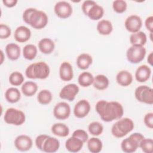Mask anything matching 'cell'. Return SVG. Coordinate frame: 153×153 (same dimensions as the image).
<instances>
[{
    "label": "cell",
    "mask_w": 153,
    "mask_h": 153,
    "mask_svg": "<svg viewBox=\"0 0 153 153\" xmlns=\"http://www.w3.org/2000/svg\"><path fill=\"white\" fill-rule=\"evenodd\" d=\"M59 147V140L56 137L48 136L44 143L42 151L47 153H53L57 151Z\"/></svg>",
    "instance_id": "20"
},
{
    "label": "cell",
    "mask_w": 153,
    "mask_h": 153,
    "mask_svg": "<svg viewBox=\"0 0 153 153\" xmlns=\"http://www.w3.org/2000/svg\"><path fill=\"white\" fill-rule=\"evenodd\" d=\"M38 87L36 82L29 81L24 82L21 87V90L22 93L27 96V97H31L36 94L37 92Z\"/></svg>",
    "instance_id": "26"
},
{
    "label": "cell",
    "mask_w": 153,
    "mask_h": 153,
    "mask_svg": "<svg viewBox=\"0 0 153 153\" xmlns=\"http://www.w3.org/2000/svg\"><path fill=\"white\" fill-rule=\"evenodd\" d=\"M17 2H18L17 0H3L2 1L3 4L8 8H12L15 7L17 4Z\"/></svg>",
    "instance_id": "46"
},
{
    "label": "cell",
    "mask_w": 153,
    "mask_h": 153,
    "mask_svg": "<svg viewBox=\"0 0 153 153\" xmlns=\"http://www.w3.org/2000/svg\"><path fill=\"white\" fill-rule=\"evenodd\" d=\"M129 136H130L131 138H133L134 140H136L139 144L140 143V142H141V140L145 138L144 136L140 133H137V132H135L132 133L131 134H130Z\"/></svg>",
    "instance_id": "45"
},
{
    "label": "cell",
    "mask_w": 153,
    "mask_h": 153,
    "mask_svg": "<svg viewBox=\"0 0 153 153\" xmlns=\"http://www.w3.org/2000/svg\"><path fill=\"white\" fill-rule=\"evenodd\" d=\"M22 53L23 56L25 59L28 60H32L36 57L37 55L38 49L36 45L32 44H29L23 47Z\"/></svg>",
    "instance_id": "33"
},
{
    "label": "cell",
    "mask_w": 153,
    "mask_h": 153,
    "mask_svg": "<svg viewBox=\"0 0 153 153\" xmlns=\"http://www.w3.org/2000/svg\"><path fill=\"white\" fill-rule=\"evenodd\" d=\"M5 53L7 57L11 60L19 59L21 54L20 47L15 43H9L5 47Z\"/></svg>",
    "instance_id": "22"
},
{
    "label": "cell",
    "mask_w": 153,
    "mask_h": 153,
    "mask_svg": "<svg viewBox=\"0 0 153 153\" xmlns=\"http://www.w3.org/2000/svg\"><path fill=\"white\" fill-rule=\"evenodd\" d=\"M151 75V68L146 65L139 66L135 72V78L139 82H145L148 81Z\"/></svg>",
    "instance_id": "16"
},
{
    "label": "cell",
    "mask_w": 153,
    "mask_h": 153,
    "mask_svg": "<svg viewBox=\"0 0 153 153\" xmlns=\"http://www.w3.org/2000/svg\"><path fill=\"white\" fill-rule=\"evenodd\" d=\"M124 26L127 30L132 33L140 31L142 26V20L137 15L133 14L128 16L125 20Z\"/></svg>",
    "instance_id": "11"
},
{
    "label": "cell",
    "mask_w": 153,
    "mask_h": 153,
    "mask_svg": "<svg viewBox=\"0 0 153 153\" xmlns=\"http://www.w3.org/2000/svg\"><path fill=\"white\" fill-rule=\"evenodd\" d=\"M96 3L95 1H91V0H87L83 2L82 5H81V9L83 12V13L87 16L88 11L91 8L93 5H94Z\"/></svg>",
    "instance_id": "42"
},
{
    "label": "cell",
    "mask_w": 153,
    "mask_h": 153,
    "mask_svg": "<svg viewBox=\"0 0 153 153\" xmlns=\"http://www.w3.org/2000/svg\"><path fill=\"white\" fill-rule=\"evenodd\" d=\"M129 39L131 45L143 47V45L146 43L147 37L146 35L143 32L139 31L136 33H131Z\"/></svg>",
    "instance_id": "23"
},
{
    "label": "cell",
    "mask_w": 153,
    "mask_h": 153,
    "mask_svg": "<svg viewBox=\"0 0 153 153\" xmlns=\"http://www.w3.org/2000/svg\"><path fill=\"white\" fill-rule=\"evenodd\" d=\"M94 76L89 72H83L79 74L78 78L79 84L82 87H87L93 84Z\"/></svg>",
    "instance_id": "32"
},
{
    "label": "cell",
    "mask_w": 153,
    "mask_h": 153,
    "mask_svg": "<svg viewBox=\"0 0 153 153\" xmlns=\"http://www.w3.org/2000/svg\"><path fill=\"white\" fill-rule=\"evenodd\" d=\"M59 76L63 81H69L74 77V71L71 64L68 62H63L59 68Z\"/></svg>",
    "instance_id": "15"
},
{
    "label": "cell",
    "mask_w": 153,
    "mask_h": 153,
    "mask_svg": "<svg viewBox=\"0 0 153 153\" xmlns=\"http://www.w3.org/2000/svg\"><path fill=\"white\" fill-rule=\"evenodd\" d=\"M51 130L53 134L59 137H66L69 133L68 126L61 123L54 124L51 126Z\"/></svg>",
    "instance_id": "29"
},
{
    "label": "cell",
    "mask_w": 153,
    "mask_h": 153,
    "mask_svg": "<svg viewBox=\"0 0 153 153\" xmlns=\"http://www.w3.org/2000/svg\"><path fill=\"white\" fill-rule=\"evenodd\" d=\"M146 53V50L144 47L131 45L126 51V57L130 63L137 64L145 59Z\"/></svg>",
    "instance_id": "6"
},
{
    "label": "cell",
    "mask_w": 153,
    "mask_h": 153,
    "mask_svg": "<svg viewBox=\"0 0 153 153\" xmlns=\"http://www.w3.org/2000/svg\"><path fill=\"white\" fill-rule=\"evenodd\" d=\"M11 33V30L10 27L7 25H0V38L2 39L8 38Z\"/></svg>",
    "instance_id": "39"
},
{
    "label": "cell",
    "mask_w": 153,
    "mask_h": 153,
    "mask_svg": "<svg viewBox=\"0 0 153 153\" xmlns=\"http://www.w3.org/2000/svg\"><path fill=\"white\" fill-rule=\"evenodd\" d=\"M16 148L22 152L30 150L32 146L33 142L30 137L25 134H21L17 136L14 140Z\"/></svg>",
    "instance_id": "13"
},
{
    "label": "cell",
    "mask_w": 153,
    "mask_h": 153,
    "mask_svg": "<svg viewBox=\"0 0 153 153\" xmlns=\"http://www.w3.org/2000/svg\"><path fill=\"white\" fill-rule=\"evenodd\" d=\"M54 11L58 17L65 19L71 16L73 9L71 4L67 1H62L56 3L54 7Z\"/></svg>",
    "instance_id": "8"
},
{
    "label": "cell",
    "mask_w": 153,
    "mask_h": 153,
    "mask_svg": "<svg viewBox=\"0 0 153 153\" xmlns=\"http://www.w3.org/2000/svg\"><path fill=\"white\" fill-rule=\"evenodd\" d=\"M71 107L69 105L65 102L57 103L53 109L54 117L59 120H65L69 118L71 115Z\"/></svg>",
    "instance_id": "10"
},
{
    "label": "cell",
    "mask_w": 153,
    "mask_h": 153,
    "mask_svg": "<svg viewBox=\"0 0 153 153\" xmlns=\"http://www.w3.org/2000/svg\"><path fill=\"white\" fill-rule=\"evenodd\" d=\"M79 91V87L74 83L65 85L59 93V97L63 99L72 102L74 100Z\"/></svg>",
    "instance_id": "9"
},
{
    "label": "cell",
    "mask_w": 153,
    "mask_h": 153,
    "mask_svg": "<svg viewBox=\"0 0 153 153\" xmlns=\"http://www.w3.org/2000/svg\"><path fill=\"white\" fill-rule=\"evenodd\" d=\"M134 127L133 121L129 118H121L113 124L111 128L112 135L117 138H121L131 132Z\"/></svg>",
    "instance_id": "4"
},
{
    "label": "cell",
    "mask_w": 153,
    "mask_h": 153,
    "mask_svg": "<svg viewBox=\"0 0 153 153\" xmlns=\"http://www.w3.org/2000/svg\"><path fill=\"white\" fill-rule=\"evenodd\" d=\"M134 96L140 102L148 105L153 104V89L147 85H140L134 91Z\"/></svg>",
    "instance_id": "7"
},
{
    "label": "cell",
    "mask_w": 153,
    "mask_h": 153,
    "mask_svg": "<svg viewBox=\"0 0 153 153\" xmlns=\"http://www.w3.org/2000/svg\"><path fill=\"white\" fill-rule=\"evenodd\" d=\"M139 144L130 136L123 139L121 143V148L126 153H132L135 152L139 148Z\"/></svg>",
    "instance_id": "21"
},
{
    "label": "cell",
    "mask_w": 153,
    "mask_h": 153,
    "mask_svg": "<svg viewBox=\"0 0 153 153\" xmlns=\"http://www.w3.org/2000/svg\"><path fill=\"white\" fill-rule=\"evenodd\" d=\"M109 84V81L108 77L103 74L97 75L94 78L93 85L95 88L99 90L106 89Z\"/></svg>",
    "instance_id": "28"
},
{
    "label": "cell",
    "mask_w": 153,
    "mask_h": 153,
    "mask_svg": "<svg viewBox=\"0 0 153 153\" xmlns=\"http://www.w3.org/2000/svg\"><path fill=\"white\" fill-rule=\"evenodd\" d=\"M72 136L79 139L84 143L86 142L88 139V135L87 133L82 129H77L75 130L73 132Z\"/></svg>",
    "instance_id": "40"
},
{
    "label": "cell",
    "mask_w": 153,
    "mask_h": 153,
    "mask_svg": "<svg viewBox=\"0 0 153 153\" xmlns=\"http://www.w3.org/2000/svg\"><path fill=\"white\" fill-rule=\"evenodd\" d=\"M139 147L145 153H152L153 140L151 138H143L140 142Z\"/></svg>",
    "instance_id": "37"
},
{
    "label": "cell",
    "mask_w": 153,
    "mask_h": 153,
    "mask_svg": "<svg viewBox=\"0 0 153 153\" xmlns=\"http://www.w3.org/2000/svg\"><path fill=\"white\" fill-rule=\"evenodd\" d=\"M145 25L146 28L151 33L153 32V16H150L148 17L145 21Z\"/></svg>",
    "instance_id": "44"
},
{
    "label": "cell",
    "mask_w": 153,
    "mask_h": 153,
    "mask_svg": "<svg viewBox=\"0 0 153 153\" xmlns=\"http://www.w3.org/2000/svg\"><path fill=\"white\" fill-rule=\"evenodd\" d=\"M96 29L100 35H108L112 32L113 26L109 20L103 19L97 23Z\"/></svg>",
    "instance_id": "24"
},
{
    "label": "cell",
    "mask_w": 153,
    "mask_h": 153,
    "mask_svg": "<svg viewBox=\"0 0 153 153\" xmlns=\"http://www.w3.org/2000/svg\"><path fill=\"white\" fill-rule=\"evenodd\" d=\"M76 65L80 69H87L93 63L92 57L87 53L79 54L76 59Z\"/></svg>",
    "instance_id": "25"
},
{
    "label": "cell",
    "mask_w": 153,
    "mask_h": 153,
    "mask_svg": "<svg viewBox=\"0 0 153 153\" xmlns=\"http://www.w3.org/2000/svg\"><path fill=\"white\" fill-rule=\"evenodd\" d=\"M84 142L79 139L71 136L68 138L65 142L66 149L71 152H78L81 150Z\"/></svg>",
    "instance_id": "17"
},
{
    "label": "cell",
    "mask_w": 153,
    "mask_h": 153,
    "mask_svg": "<svg viewBox=\"0 0 153 153\" xmlns=\"http://www.w3.org/2000/svg\"><path fill=\"white\" fill-rule=\"evenodd\" d=\"M1 64H2L3 61H4V52H3V51L2 50H1Z\"/></svg>",
    "instance_id": "48"
},
{
    "label": "cell",
    "mask_w": 153,
    "mask_h": 153,
    "mask_svg": "<svg viewBox=\"0 0 153 153\" xmlns=\"http://www.w3.org/2000/svg\"><path fill=\"white\" fill-rule=\"evenodd\" d=\"M87 148L91 153H99L103 148L102 140L96 137H93L87 140Z\"/></svg>",
    "instance_id": "31"
},
{
    "label": "cell",
    "mask_w": 153,
    "mask_h": 153,
    "mask_svg": "<svg viewBox=\"0 0 153 153\" xmlns=\"http://www.w3.org/2000/svg\"><path fill=\"white\" fill-rule=\"evenodd\" d=\"M147 61H148V63L151 66L152 65V63H153V52H151L148 54V58H147Z\"/></svg>",
    "instance_id": "47"
},
{
    "label": "cell",
    "mask_w": 153,
    "mask_h": 153,
    "mask_svg": "<svg viewBox=\"0 0 153 153\" xmlns=\"http://www.w3.org/2000/svg\"><path fill=\"white\" fill-rule=\"evenodd\" d=\"M143 121L145 126L150 129L153 128V113L148 112L145 114L143 118Z\"/></svg>",
    "instance_id": "43"
},
{
    "label": "cell",
    "mask_w": 153,
    "mask_h": 153,
    "mask_svg": "<svg viewBox=\"0 0 153 153\" xmlns=\"http://www.w3.org/2000/svg\"><path fill=\"white\" fill-rule=\"evenodd\" d=\"M49 136L47 135V134H39L38 135L36 139H35V145L36 146V148L42 151L43 150V145L45 141V140L47 139V138Z\"/></svg>",
    "instance_id": "41"
},
{
    "label": "cell",
    "mask_w": 153,
    "mask_h": 153,
    "mask_svg": "<svg viewBox=\"0 0 153 153\" xmlns=\"http://www.w3.org/2000/svg\"><path fill=\"white\" fill-rule=\"evenodd\" d=\"M88 130L91 135L94 136H98L103 133V126L98 121H93L89 124L88 126Z\"/></svg>",
    "instance_id": "36"
},
{
    "label": "cell",
    "mask_w": 153,
    "mask_h": 153,
    "mask_svg": "<svg viewBox=\"0 0 153 153\" xmlns=\"http://www.w3.org/2000/svg\"><path fill=\"white\" fill-rule=\"evenodd\" d=\"M31 36V31L30 29L25 26H20L17 27L14 33L15 40L20 43L27 42Z\"/></svg>",
    "instance_id": "14"
},
{
    "label": "cell",
    "mask_w": 153,
    "mask_h": 153,
    "mask_svg": "<svg viewBox=\"0 0 153 153\" xmlns=\"http://www.w3.org/2000/svg\"><path fill=\"white\" fill-rule=\"evenodd\" d=\"M4 120L7 124L18 126L22 125L25 122L26 116L22 111L10 108L5 111Z\"/></svg>",
    "instance_id": "5"
},
{
    "label": "cell",
    "mask_w": 153,
    "mask_h": 153,
    "mask_svg": "<svg viewBox=\"0 0 153 153\" xmlns=\"http://www.w3.org/2000/svg\"><path fill=\"white\" fill-rule=\"evenodd\" d=\"M23 21L35 29L44 28L48 24V17L47 14L34 8H28L23 13Z\"/></svg>",
    "instance_id": "2"
},
{
    "label": "cell",
    "mask_w": 153,
    "mask_h": 153,
    "mask_svg": "<svg viewBox=\"0 0 153 153\" xmlns=\"http://www.w3.org/2000/svg\"><path fill=\"white\" fill-rule=\"evenodd\" d=\"M132 74L127 70H122L118 72L116 75L117 82L123 87L130 85L133 82Z\"/></svg>",
    "instance_id": "18"
},
{
    "label": "cell",
    "mask_w": 153,
    "mask_h": 153,
    "mask_svg": "<svg viewBox=\"0 0 153 153\" xmlns=\"http://www.w3.org/2000/svg\"><path fill=\"white\" fill-rule=\"evenodd\" d=\"M104 14L103 8L97 4L91 7L87 13V16L92 20H99L101 19Z\"/></svg>",
    "instance_id": "30"
},
{
    "label": "cell",
    "mask_w": 153,
    "mask_h": 153,
    "mask_svg": "<svg viewBox=\"0 0 153 153\" xmlns=\"http://www.w3.org/2000/svg\"><path fill=\"white\" fill-rule=\"evenodd\" d=\"M91 106L89 102L85 99L79 100L74 108V114L78 118H82L86 117L90 112Z\"/></svg>",
    "instance_id": "12"
},
{
    "label": "cell",
    "mask_w": 153,
    "mask_h": 153,
    "mask_svg": "<svg viewBox=\"0 0 153 153\" xmlns=\"http://www.w3.org/2000/svg\"><path fill=\"white\" fill-rule=\"evenodd\" d=\"M53 99V94L51 92L48 90H41L37 96L38 102L43 105L49 104Z\"/></svg>",
    "instance_id": "34"
},
{
    "label": "cell",
    "mask_w": 153,
    "mask_h": 153,
    "mask_svg": "<svg viewBox=\"0 0 153 153\" xmlns=\"http://www.w3.org/2000/svg\"><path fill=\"white\" fill-rule=\"evenodd\" d=\"M112 8L115 12L121 14L125 12L127 8V4L124 0H115L112 2Z\"/></svg>",
    "instance_id": "38"
},
{
    "label": "cell",
    "mask_w": 153,
    "mask_h": 153,
    "mask_svg": "<svg viewBox=\"0 0 153 153\" xmlns=\"http://www.w3.org/2000/svg\"><path fill=\"white\" fill-rule=\"evenodd\" d=\"M50 67L44 62H38L29 65L25 70V75L30 79H45L50 75Z\"/></svg>",
    "instance_id": "3"
},
{
    "label": "cell",
    "mask_w": 153,
    "mask_h": 153,
    "mask_svg": "<svg viewBox=\"0 0 153 153\" xmlns=\"http://www.w3.org/2000/svg\"><path fill=\"white\" fill-rule=\"evenodd\" d=\"M9 82L13 86H19L22 85L25 80L23 74L18 71L13 72L8 78Z\"/></svg>",
    "instance_id": "35"
},
{
    "label": "cell",
    "mask_w": 153,
    "mask_h": 153,
    "mask_svg": "<svg viewBox=\"0 0 153 153\" xmlns=\"http://www.w3.org/2000/svg\"><path fill=\"white\" fill-rule=\"evenodd\" d=\"M5 98L9 103H17L21 98V93L17 88L10 87L5 91Z\"/></svg>",
    "instance_id": "27"
},
{
    "label": "cell",
    "mask_w": 153,
    "mask_h": 153,
    "mask_svg": "<svg viewBox=\"0 0 153 153\" xmlns=\"http://www.w3.org/2000/svg\"><path fill=\"white\" fill-rule=\"evenodd\" d=\"M95 109L100 118L105 122H111L121 118L124 115L122 105L116 101L108 102L105 100L98 101Z\"/></svg>",
    "instance_id": "1"
},
{
    "label": "cell",
    "mask_w": 153,
    "mask_h": 153,
    "mask_svg": "<svg viewBox=\"0 0 153 153\" xmlns=\"http://www.w3.org/2000/svg\"><path fill=\"white\" fill-rule=\"evenodd\" d=\"M38 48L39 51L44 54H51L55 48L54 41L48 38H44L39 40L38 42Z\"/></svg>",
    "instance_id": "19"
}]
</instances>
